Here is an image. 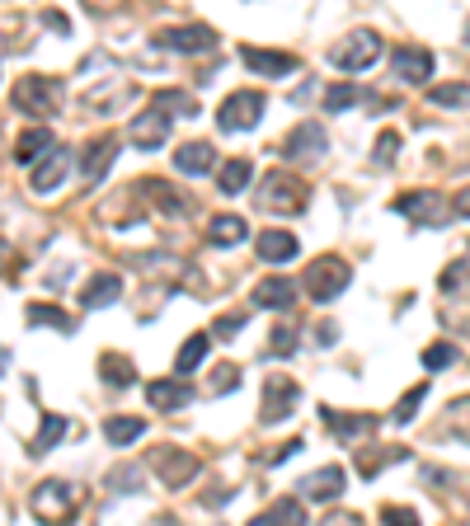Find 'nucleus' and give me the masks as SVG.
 Returning <instances> with one entry per match:
<instances>
[{
  "instance_id": "obj_4",
  "label": "nucleus",
  "mask_w": 470,
  "mask_h": 526,
  "mask_svg": "<svg viewBox=\"0 0 470 526\" xmlns=\"http://www.w3.org/2000/svg\"><path fill=\"white\" fill-rule=\"evenodd\" d=\"M348 278H353V268H348L339 254H325V259H315L311 268H306V292H311V301L329 306V301H339V296H344Z\"/></svg>"
},
{
  "instance_id": "obj_34",
  "label": "nucleus",
  "mask_w": 470,
  "mask_h": 526,
  "mask_svg": "<svg viewBox=\"0 0 470 526\" xmlns=\"http://www.w3.org/2000/svg\"><path fill=\"white\" fill-rule=\"evenodd\" d=\"M358 99H362L358 85H329V90H325V109L329 113H348Z\"/></svg>"
},
{
  "instance_id": "obj_13",
  "label": "nucleus",
  "mask_w": 470,
  "mask_h": 526,
  "mask_svg": "<svg viewBox=\"0 0 470 526\" xmlns=\"http://www.w3.org/2000/svg\"><path fill=\"white\" fill-rule=\"evenodd\" d=\"M212 43H217V33L203 29V24H188V29H165V33H156V47H165V52H207Z\"/></svg>"
},
{
  "instance_id": "obj_21",
  "label": "nucleus",
  "mask_w": 470,
  "mask_h": 526,
  "mask_svg": "<svg viewBox=\"0 0 470 526\" xmlns=\"http://www.w3.org/2000/svg\"><path fill=\"white\" fill-rule=\"evenodd\" d=\"M292 301H297V287L287 278H264L254 287V306H264V310H287Z\"/></svg>"
},
{
  "instance_id": "obj_43",
  "label": "nucleus",
  "mask_w": 470,
  "mask_h": 526,
  "mask_svg": "<svg viewBox=\"0 0 470 526\" xmlns=\"http://www.w3.org/2000/svg\"><path fill=\"white\" fill-rule=\"evenodd\" d=\"M90 5H94V0H90ZM99 5H118V0H99Z\"/></svg>"
},
{
  "instance_id": "obj_27",
  "label": "nucleus",
  "mask_w": 470,
  "mask_h": 526,
  "mask_svg": "<svg viewBox=\"0 0 470 526\" xmlns=\"http://www.w3.org/2000/svg\"><path fill=\"white\" fill-rule=\"evenodd\" d=\"M66 437V418H57V414H47L43 418V428H38V437L29 442V456H47V451L57 447Z\"/></svg>"
},
{
  "instance_id": "obj_36",
  "label": "nucleus",
  "mask_w": 470,
  "mask_h": 526,
  "mask_svg": "<svg viewBox=\"0 0 470 526\" xmlns=\"http://www.w3.org/2000/svg\"><path fill=\"white\" fill-rule=\"evenodd\" d=\"M423 395H428V386H414V390H409L405 400L395 404V423H409V418L419 414V404H423Z\"/></svg>"
},
{
  "instance_id": "obj_7",
  "label": "nucleus",
  "mask_w": 470,
  "mask_h": 526,
  "mask_svg": "<svg viewBox=\"0 0 470 526\" xmlns=\"http://www.w3.org/2000/svg\"><path fill=\"white\" fill-rule=\"evenodd\" d=\"M376 57H381V38H376L372 29L348 33V43H339L334 52H329V62L339 66V71H367Z\"/></svg>"
},
{
  "instance_id": "obj_31",
  "label": "nucleus",
  "mask_w": 470,
  "mask_h": 526,
  "mask_svg": "<svg viewBox=\"0 0 470 526\" xmlns=\"http://www.w3.org/2000/svg\"><path fill=\"white\" fill-rule=\"evenodd\" d=\"M207 343H212L207 334H193V339H188L184 348H179V357H174V372H179V376L193 372V367H198V362L207 357Z\"/></svg>"
},
{
  "instance_id": "obj_41",
  "label": "nucleus",
  "mask_w": 470,
  "mask_h": 526,
  "mask_svg": "<svg viewBox=\"0 0 470 526\" xmlns=\"http://www.w3.org/2000/svg\"><path fill=\"white\" fill-rule=\"evenodd\" d=\"M452 217H456V221H470V184L452 198Z\"/></svg>"
},
{
  "instance_id": "obj_9",
  "label": "nucleus",
  "mask_w": 470,
  "mask_h": 526,
  "mask_svg": "<svg viewBox=\"0 0 470 526\" xmlns=\"http://www.w3.org/2000/svg\"><path fill=\"white\" fill-rule=\"evenodd\" d=\"M278 155L282 160H320V155H325V132H320V123L292 127V132L278 141Z\"/></svg>"
},
{
  "instance_id": "obj_5",
  "label": "nucleus",
  "mask_w": 470,
  "mask_h": 526,
  "mask_svg": "<svg viewBox=\"0 0 470 526\" xmlns=\"http://www.w3.org/2000/svg\"><path fill=\"white\" fill-rule=\"evenodd\" d=\"M259 118H264V94L259 90H235L217 109L221 132H250V127H259Z\"/></svg>"
},
{
  "instance_id": "obj_26",
  "label": "nucleus",
  "mask_w": 470,
  "mask_h": 526,
  "mask_svg": "<svg viewBox=\"0 0 470 526\" xmlns=\"http://www.w3.org/2000/svg\"><path fill=\"white\" fill-rule=\"evenodd\" d=\"M245 240V217H212V226H207V245H240Z\"/></svg>"
},
{
  "instance_id": "obj_18",
  "label": "nucleus",
  "mask_w": 470,
  "mask_h": 526,
  "mask_svg": "<svg viewBox=\"0 0 470 526\" xmlns=\"http://www.w3.org/2000/svg\"><path fill=\"white\" fill-rule=\"evenodd\" d=\"M118 296H123V278H118V273H99V278L85 282L80 306H85V310H104V306H113Z\"/></svg>"
},
{
  "instance_id": "obj_28",
  "label": "nucleus",
  "mask_w": 470,
  "mask_h": 526,
  "mask_svg": "<svg viewBox=\"0 0 470 526\" xmlns=\"http://www.w3.org/2000/svg\"><path fill=\"white\" fill-rule=\"evenodd\" d=\"M141 433H146L141 418H109V423H104V437H109L113 447H132Z\"/></svg>"
},
{
  "instance_id": "obj_30",
  "label": "nucleus",
  "mask_w": 470,
  "mask_h": 526,
  "mask_svg": "<svg viewBox=\"0 0 470 526\" xmlns=\"http://www.w3.org/2000/svg\"><path fill=\"white\" fill-rule=\"evenodd\" d=\"M99 367H104V381H109L113 390H118V386H132V376H137V367H132L123 353H104V357H99Z\"/></svg>"
},
{
  "instance_id": "obj_6",
  "label": "nucleus",
  "mask_w": 470,
  "mask_h": 526,
  "mask_svg": "<svg viewBox=\"0 0 470 526\" xmlns=\"http://www.w3.org/2000/svg\"><path fill=\"white\" fill-rule=\"evenodd\" d=\"M29 512L38 517V522H62V517H71L76 512V489L62 480H47L33 489L29 498Z\"/></svg>"
},
{
  "instance_id": "obj_10",
  "label": "nucleus",
  "mask_w": 470,
  "mask_h": 526,
  "mask_svg": "<svg viewBox=\"0 0 470 526\" xmlns=\"http://www.w3.org/2000/svg\"><path fill=\"white\" fill-rule=\"evenodd\" d=\"M66 170H71V151H66V146H52V151L43 155V165L33 170V193H38V198H47L52 188H62L66 184Z\"/></svg>"
},
{
  "instance_id": "obj_32",
  "label": "nucleus",
  "mask_w": 470,
  "mask_h": 526,
  "mask_svg": "<svg viewBox=\"0 0 470 526\" xmlns=\"http://www.w3.org/2000/svg\"><path fill=\"white\" fill-rule=\"evenodd\" d=\"M428 104H438V109H461V104H470V85H433V90H428Z\"/></svg>"
},
{
  "instance_id": "obj_22",
  "label": "nucleus",
  "mask_w": 470,
  "mask_h": 526,
  "mask_svg": "<svg viewBox=\"0 0 470 526\" xmlns=\"http://www.w3.org/2000/svg\"><path fill=\"white\" fill-rule=\"evenodd\" d=\"M52 146H57V141H52V132H47V127H29V132H19L15 137V160L19 165H33V160H38V155H47L52 151Z\"/></svg>"
},
{
  "instance_id": "obj_39",
  "label": "nucleus",
  "mask_w": 470,
  "mask_h": 526,
  "mask_svg": "<svg viewBox=\"0 0 470 526\" xmlns=\"http://www.w3.org/2000/svg\"><path fill=\"white\" fill-rule=\"evenodd\" d=\"M240 329H245V315H221L217 325H212V334H217V339H235Z\"/></svg>"
},
{
  "instance_id": "obj_1",
  "label": "nucleus",
  "mask_w": 470,
  "mask_h": 526,
  "mask_svg": "<svg viewBox=\"0 0 470 526\" xmlns=\"http://www.w3.org/2000/svg\"><path fill=\"white\" fill-rule=\"evenodd\" d=\"M198 113V99L184 90H156L151 94V109H141L132 118V146L137 151H160L170 141L174 118H193Z\"/></svg>"
},
{
  "instance_id": "obj_24",
  "label": "nucleus",
  "mask_w": 470,
  "mask_h": 526,
  "mask_svg": "<svg viewBox=\"0 0 470 526\" xmlns=\"http://www.w3.org/2000/svg\"><path fill=\"white\" fill-rule=\"evenodd\" d=\"M254 179V165L245 160V155H235V160H226L217 174V188L226 193V198H235V193H245V184Z\"/></svg>"
},
{
  "instance_id": "obj_16",
  "label": "nucleus",
  "mask_w": 470,
  "mask_h": 526,
  "mask_svg": "<svg viewBox=\"0 0 470 526\" xmlns=\"http://www.w3.org/2000/svg\"><path fill=\"white\" fill-rule=\"evenodd\" d=\"M146 400L156 404V409H184V404H193V386H188V376L174 372V381H151Z\"/></svg>"
},
{
  "instance_id": "obj_15",
  "label": "nucleus",
  "mask_w": 470,
  "mask_h": 526,
  "mask_svg": "<svg viewBox=\"0 0 470 526\" xmlns=\"http://www.w3.org/2000/svg\"><path fill=\"white\" fill-rule=\"evenodd\" d=\"M339 494H344V470L339 465H325V470L301 480V498H311V503H334Z\"/></svg>"
},
{
  "instance_id": "obj_12",
  "label": "nucleus",
  "mask_w": 470,
  "mask_h": 526,
  "mask_svg": "<svg viewBox=\"0 0 470 526\" xmlns=\"http://www.w3.org/2000/svg\"><path fill=\"white\" fill-rule=\"evenodd\" d=\"M240 62L250 66V71H259V76H292L297 71V57L292 52H268V47H240Z\"/></svg>"
},
{
  "instance_id": "obj_8",
  "label": "nucleus",
  "mask_w": 470,
  "mask_h": 526,
  "mask_svg": "<svg viewBox=\"0 0 470 526\" xmlns=\"http://www.w3.org/2000/svg\"><path fill=\"white\" fill-rule=\"evenodd\" d=\"M297 400H301V386L292 376H268L264 381V423H278V418L297 414Z\"/></svg>"
},
{
  "instance_id": "obj_40",
  "label": "nucleus",
  "mask_w": 470,
  "mask_h": 526,
  "mask_svg": "<svg viewBox=\"0 0 470 526\" xmlns=\"http://www.w3.org/2000/svg\"><path fill=\"white\" fill-rule=\"evenodd\" d=\"M297 329H273V353H282V357H292L297 353V339H292Z\"/></svg>"
},
{
  "instance_id": "obj_29",
  "label": "nucleus",
  "mask_w": 470,
  "mask_h": 526,
  "mask_svg": "<svg viewBox=\"0 0 470 526\" xmlns=\"http://www.w3.org/2000/svg\"><path fill=\"white\" fill-rule=\"evenodd\" d=\"M278 522H306V508H301L297 498H282V503H273L268 512L254 517V526H278Z\"/></svg>"
},
{
  "instance_id": "obj_17",
  "label": "nucleus",
  "mask_w": 470,
  "mask_h": 526,
  "mask_svg": "<svg viewBox=\"0 0 470 526\" xmlns=\"http://www.w3.org/2000/svg\"><path fill=\"white\" fill-rule=\"evenodd\" d=\"M151 465L160 470V480H165V484H188L193 475H198V461H193V456H184V451H156V456H151Z\"/></svg>"
},
{
  "instance_id": "obj_35",
  "label": "nucleus",
  "mask_w": 470,
  "mask_h": 526,
  "mask_svg": "<svg viewBox=\"0 0 470 526\" xmlns=\"http://www.w3.org/2000/svg\"><path fill=\"white\" fill-rule=\"evenodd\" d=\"M456 362V348L452 343H433V348H423V367L428 372H438V367H452Z\"/></svg>"
},
{
  "instance_id": "obj_37",
  "label": "nucleus",
  "mask_w": 470,
  "mask_h": 526,
  "mask_svg": "<svg viewBox=\"0 0 470 526\" xmlns=\"http://www.w3.org/2000/svg\"><path fill=\"white\" fill-rule=\"evenodd\" d=\"M395 155H400V132H381V141H376V165H391Z\"/></svg>"
},
{
  "instance_id": "obj_11",
  "label": "nucleus",
  "mask_w": 470,
  "mask_h": 526,
  "mask_svg": "<svg viewBox=\"0 0 470 526\" xmlns=\"http://www.w3.org/2000/svg\"><path fill=\"white\" fill-rule=\"evenodd\" d=\"M395 212L400 217H419V226H447V207H442L438 193H405V198H395Z\"/></svg>"
},
{
  "instance_id": "obj_3",
  "label": "nucleus",
  "mask_w": 470,
  "mask_h": 526,
  "mask_svg": "<svg viewBox=\"0 0 470 526\" xmlns=\"http://www.w3.org/2000/svg\"><path fill=\"white\" fill-rule=\"evenodd\" d=\"M306 198H311V188L301 184L297 174L273 170L264 184H259V207H264V212H282V217H292V212L306 207Z\"/></svg>"
},
{
  "instance_id": "obj_23",
  "label": "nucleus",
  "mask_w": 470,
  "mask_h": 526,
  "mask_svg": "<svg viewBox=\"0 0 470 526\" xmlns=\"http://www.w3.org/2000/svg\"><path fill=\"white\" fill-rule=\"evenodd\" d=\"M320 418H325V423L339 437H353V442H358L362 433H372V428H376L372 414H339V409H320Z\"/></svg>"
},
{
  "instance_id": "obj_2",
  "label": "nucleus",
  "mask_w": 470,
  "mask_h": 526,
  "mask_svg": "<svg viewBox=\"0 0 470 526\" xmlns=\"http://www.w3.org/2000/svg\"><path fill=\"white\" fill-rule=\"evenodd\" d=\"M10 104H15L24 118H33V123L57 118V113H62V80H52V76H19V85L10 90Z\"/></svg>"
},
{
  "instance_id": "obj_25",
  "label": "nucleus",
  "mask_w": 470,
  "mask_h": 526,
  "mask_svg": "<svg viewBox=\"0 0 470 526\" xmlns=\"http://www.w3.org/2000/svg\"><path fill=\"white\" fill-rule=\"evenodd\" d=\"M297 254V235L292 231H264L259 235V259L264 263H287Z\"/></svg>"
},
{
  "instance_id": "obj_20",
  "label": "nucleus",
  "mask_w": 470,
  "mask_h": 526,
  "mask_svg": "<svg viewBox=\"0 0 470 526\" xmlns=\"http://www.w3.org/2000/svg\"><path fill=\"white\" fill-rule=\"evenodd\" d=\"M118 151H123V146H118L113 137L94 141L90 151H85V179H90V184H104V174H109V165L118 160Z\"/></svg>"
},
{
  "instance_id": "obj_19",
  "label": "nucleus",
  "mask_w": 470,
  "mask_h": 526,
  "mask_svg": "<svg viewBox=\"0 0 470 526\" xmlns=\"http://www.w3.org/2000/svg\"><path fill=\"white\" fill-rule=\"evenodd\" d=\"M212 165H217V151H212L207 141H188V146L174 151V170L179 174H207Z\"/></svg>"
},
{
  "instance_id": "obj_14",
  "label": "nucleus",
  "mask_w": 470,
  "mask_h": 526,
  "mask_svg": "<svg viewBox=\"0 0 470 526\" xmlns=\"http://www.w3.org/2000/svg\"><path fill=\"white\" fill-rule=\"evenodd\" d=\"M391 66H395V76H400V80L419 85V80L433 76V52H428V47H395Z\"/></svg>"
},
{
  "instance_id": "obj_42",
  "label": "nucleus",
  "mask_w": 470,
  "mask_h": 526,
  "mask_svg": "<svg viewBox=\"0 0 470 526\" xmlns=\"http://www.w3.org/2000/svg\"><path fill=\"white\" fill-rule=\"evenodd\" d=\"M381 517H386V522H400V526H414V522H419V517H414V508H386Z\"/></svg>"
},
{
  "instance_id": "obj_33",
  "label": "nucleus",
  "mask_w": 470,
  "mask_h": 526,
  "mask_svg": "<svg viewBox=\"0 0 470 526\" xmlns=\"http://www.w3.org/2000/svg\"><path fill=\"white\" fill-rule=\"evenodd\" d=\"M29 325H52V329H62V334H71V329H76V320H71L66 310H52V306H29Z\"/></svg>"
},
{
  "instance_id": "obj_38",
  "label": "nucleus",
  "mask_w": 470,
  "mask_h": 526,
  "mask_svg": "<svg viewBox=\"0 0 470 526\" xmlns=\"http://www.w3.org/2000/svg\"><path fill=\"white\" fill-rule=\"evenodd\" d=\"M240 386V372L235 367H217V376H212V386H207V395H226V390Z\"/></svg>"
}]
</instances>
